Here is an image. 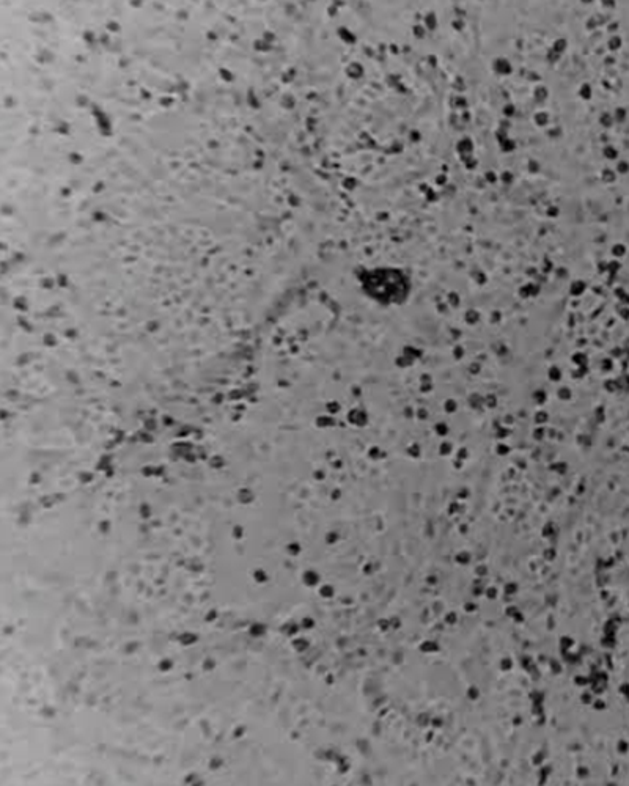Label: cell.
Returning a JSON list of instances; mask_svg holds the SVG:
<instances>
[{"label":"cell","instance_id":"6da1fadb","mask_svg":"<svg viewBox=\"0 0 629 786\" xmlns=\"http://www.w3.org/2000/svg\"><path fill=\"white\" fill-rule=\"evenodd\" d=\"M370 294L376 301L386 305H401L408 299L411 285L408 276L400 269L387 268L372 272L368 282Z\"/></svg>","mask_w":629,"mask_h":786}]
</instances>
